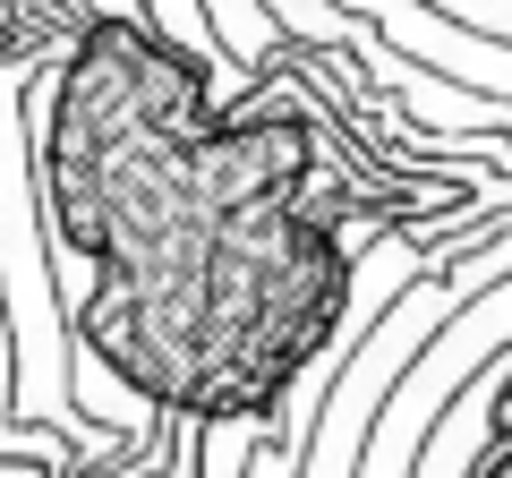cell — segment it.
Returning a JSON list of instances; mask_svg holds the SVG:
<instances>
[{"label":"cell","instance_id":"obj_2","mask_svg":"<svg viewBox=\"0 0 512 478\" xmlns=\"http://www.w3.org/2000/svg\"><path fill=\"white\" fill-rule=\"evenodd\" d=\"M470 478H512V436H487V453L470 461Z\"/></svg>","mask_w":512,"mask_h":478},{"label":"cell","instance_id":"obj_1","mask_svg":"<svg viewBox=\"0 0 512 478\" xmlns=\"http://www.w3.org/2000/svg\"><path fill=\"white\" fill-rule=\"evenodd\" d=\"M316 129L222 111L188 43L94 9L35 86L43 231L94 257L77 342L188 427H265L350 308V248L308 214Z\"/></svg>","mask_w":512,"mask_h":478}]
</instances>
